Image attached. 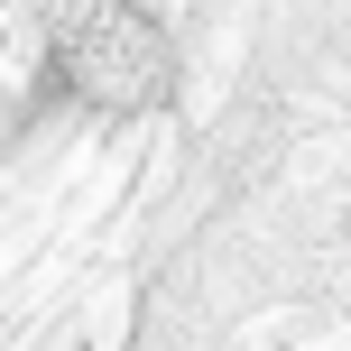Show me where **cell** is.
I'll return each mask as SVG.
<instances>
[{
  "mask_svg": "<svg viewBox=\"0 0 351 351\" xmlns=\"http://www.w3.org/2000/svg\"><path fill=\"white\" fill-rule=\"evenodd\" d=\"M167 28L139 10V0H74L56 19V47H47V84L84 111H148L167 102Z\"/></svg>",
  "mask_w": 351,
  "mask_h": 351,
  "instance_id": "1",
  "label": "cell"
}]
</instances>
